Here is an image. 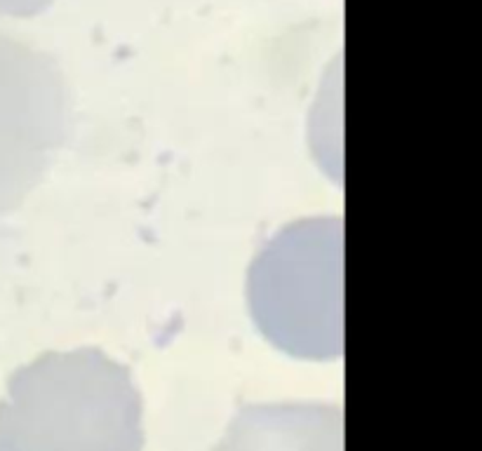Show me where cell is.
<instances>
[{
  "instance_id": "obj_1",
  "label": "cell",
  "mask_w": 482,
  "mask_h": 451,
  "mask_svg": "<svg viewBox=\"0 0 482 451\" xmlns=\"http://www.w3.org/2000/svg\"><path fill=\"white\" fill-rule=\"evenodd\" d=\"M142 411L130 369L106 353H47L7 381L0 451H142Z\"/></svg>"
},
{
  "instance_id": "obj_2",
  "label": "cell",
  "mask_w": 482,
  "mask_h": 451,
  "mask_svg": "<svg viewBox=\"0 0 482 451\" xmlns=\"http://www.w3.org/2000/svg\"><path fill=\"white\" fill-rule=\"evenodd\" d=\"M341 221L289 226L254 261L250 306L264 336L302 360H334L344 350Z\"/></svg>"
},
{
  "instance_id": "obj_3",
  "label": "cell",
  "mask_w": 482,
  "mask_h": 451,
  "mask_svg": "<svg viewBox=\"0 0 482 451\" xmlns=\"http://www.w3.org/2000/svg\"><path fill=\"white\" fill-rule=\"evenodd\" d=\"M69 137V92L47 59L0 35V217L40 186Z\"/></svg>"
},
{
  "instance_id": "obj_4",
  "label": "cell",
  "mask_w": 482,
  "mask_h": 451,
  "mask_svg": "<svg viewBox=\"0 0 482 451\" xmlns=\"http://www.w3.org/2000/svg\"><path fill=\"white\" fill-rule=\"evenodd\" d=\"M217 451H344V413L323 402L250 404Z\"/></svg>"
}]
</instances>
